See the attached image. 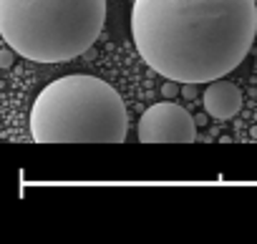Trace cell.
<instances>
[{
    "instance_id": "cell-5",
    "label": "cell",
    "mask_w": 257,
    "mask_h": 244,
    "mask_svg": "<svg viewBox=\"0 0 257 244\" xmlns=\"http://www.w3.org/2000/svg\"><path fill=\"white\" fill-rule=\"evenodd\" d=\"M202 103H204V111L217 118V121H229L234 113H239L242 108V91L229 83V81H212L207 83L204 93H202Z\"/></svg>"
},
{
    "instance_id": "cell-1",
    "label": "cell",
    "mask_w": 257,
    "mask_h": 244,
    "mask_svg": "<svg viewBox=\"0 0 257 244\" xmlns=\"http://www.w3.org/2000/svg\"><path fill=\"white\" fill-rule=\"evenodd\" d=\"M254 36V0H134L132 8L142 61L177 83H212L232 73Z\"/></svg>"
},
{
    "instance_id": "cell-7",
    "label": "cell",
    "mask_w": 257,
    "mask_h": 244,
    "mask_svg": "<svg viewBox=\"0 0 257 244\" xmlns=\"http://www.w3.org/2000/svg\"><path fill=\"white\" fill-rule=\"evenodd\" d=\"M197 83H182V96L187 98V101H194L197 98V88H194Z\"/></svg>"
},
{
    "instance_id": "cell-6",
    "label": "cell",
    "mask_w": 257,
    "mask_h": 244,
    "mask_svg": "<svg viewBox=\"0 0 257 244\" xmlns=\"http://www.w3.org/2000/svg\"><path fill=\"white\" fill-rule=\"evenodd\" d=\"M13 61H16V51L6 43V48L0 51V68H6V71H8V68L13 66Z\"/></svg>"
},
{
    "instance_id": "cell-9",
    "label": "cell",
    "mask_w": 257,
    "mask_h": 244,
    "mask_svg": "<svg viewBox=\"0 0 257 244\" xmlns=\"http://www.w3.org/2000/svg\"><path fill=\"white\" fill-rule=\"evenodd\" d=\"M207 116H209L207 111H204V113H197V116H194V121H197V126H204V121H207Z\"/></svg>"
},
{
    "instance_id": "cell-4",
    "label": "cell",
    "mask_w": 257,
    "mask_h": 244,
    "mask_svg": "<svg viewBox=\"0 0 257 244\" xmlns=\"http://www.w3.org/2000/svg\"><path fill=\"white\" fill-rule=\"evenodd\" d=\"M137 131L142 144H192L197 141V121L179 103L162 101L142 113Z\"/></svg>"
},
{
    "instance_id": "cell-8",
    "label": "cell",
    "mask_w": 257,
    "mask_h": 244,
    "mask_svg": "<svg viewBox=\"0 0 257 244\" xmlns=\"http://www.w3.org/2000/svg\"><path fill=\"white\" fill-rule=\"evenodd\" d=\"M177 86H182V83H177V81H167L164 88H162V93H164L167 98H174V96H177Z\"/></svg>"
},
{
    "instance_id": "cell-3",
    "label": "cell",
    "mask_w": 257,
    "mask_h": 244,
    "mask_svg": "<svg viewBox=\"0 0 257 244\" xmlns=\"http://www.w3.org/2000/svg\"><path fill=\"white\" fill-rule=\"evenodd\" d=\"M106 23V0H0V36L28 61L63 63L86 53Z\"/></svg>"
},
{
    "instance_id": "cell-2",
    "label": "cell",
    "mask_w": 257,
    "mask_h": 244,
    "mask_svg": "<svg viewBox=\"0 0 257 244\" xmlns=\"http://www.w3.org/2000/svg\"><path fill=\"white\" fill-rule=\"evenodd\" d=\"M128 113L121 93L96 76L51 81L31 106L36 144H123Z\"/></svg>"
}]
</instances>
